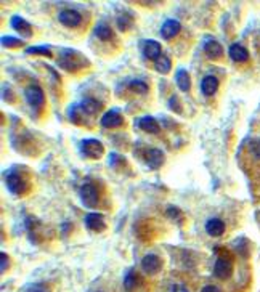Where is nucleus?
<instances>
[{"instance_id": "aec40b11", "label": "nucleus", "mask_w": 260, "mask_h": 292, "mask_svg": "<svg viewBox=\"0 0 260 292\" xmlns=\"http://www.w3.org/2000/svg\"><path fill=\"white\" fill-rule=\"evenodd\" d=\"M100 108H101V103L96 101L95 98H85L79 104V109L82 111L84 114H88V116L96 114V112L100 111Z\"/></svg>"}, {"instance_id": "0eeeda50", "label": "nucleus", "mask_w": 260, "mask_h": 292, "mask_svg": "<svg viewBox=\"0 0 260 292\" xmlns=\"http://www.w3.org/2000/svg\"><path fill=\"white\" fill-rule=\"evenodd\" d=\"M58 21L66 28H77L79 24L82 23V15H80L77 10L68 8V10H61L58 13Z\"/></svg>"}, {"instance_id": "393cba45", "label": "nucleus", "mask_w": 260, "mask_h": 292, "mask_svg": "<svg viewBox=\"0 0 260 292\" xmlns=\"http://www.w3.org/2000/svg\"><path fill=\"white\" fill-rule=\"evenodd\" d=\"M137 281H138V278L135 276V273H134L132 270L127 271L125 278H124V287H125L127 290H134V289L137 287Z\"/></svg>"}, {"instance_id": "c756f323", "label": "nucleus", "mask_w": 260, "mask_h": 292, "mask_svg": "<svg viewBox=\"0 0 260 292\" xmlns=\"http://www.w3.org/2000/svg\"><path fill=\"white\" fill-rule=\"evenodd\" d=\"M167 217H170L172 220H175V218H182V212L178 207H169L167 209Z\"/></svg>"}, {"instance_id": "ddd939ff", "label": "nucleus", "mask_w": 260, "mask_h": 292, "mask_svg": "<svg viewBox=\"0 0 260 292\" xmlns=\"http://www.w3.org/2000/svg\"><path fill=\"white\" fill-rule=\"evenodd\" d=\"M143 53L148 60H154L156 61L159 56L162 55V48L161 44L156 42V40H145L143 44Z\"/></svg>"}, {"instance_id": "c9c22d12", "label": "nucleus", "mask_w": 260, "mask_h": 292, "mask_svg": "<svg viewBox=\"0 0 260 292\" xmlns=\"http://www.w3.org/2000/svg\"><path fill=\"white\" fill-rule=\"evenodd\" d=\"M201 292H222L220 289H218L217 286H204V287H202V290Z\"/></svg>"}, {"instance_id": "4be33fe9", "label": "nucleus", "mask_w": 260, "mask_h": 292, "mask_svg": "<svg viewBox=\"0 0 260 292\" xmlns=\"http://www.w3.org/2000/svg\"><path fill=\"white\" fill-rule=\"evenodd\" d=\"M154 68H156V71L161 72V74H167L170 68H172V61H170L167 55H161L159 58L154 61Z\"/></svg>"}, {"instance_id": "bb28decb", "label": "nucleus", "mask_w": 260, "mask_h": 292, "mask_svg": "<svg viewBox=\"0 0 260 292\" xmlns=\"http://www.w3.org/2000/svg\"><path fill=\"white\" fill-rule=\"evenodd\" d=\"M23 44V40L16 39V37H12V36H4L2 37V45L5 47H18Z\"/></svg>"}, {"instance_id": "7ed1b4c3", "label": "nucleus", "mask_w": 260, "mask_h": 292, "mask_svg": "<svg viewBox=\"0 0 260 292\" xmlns=\"http://www.w3.org/2000/svg\"><path fill=\"white\" fill-rule=\"evenodd\" d=\"M79 194H80V201H82V204L88 209H93L98 206V201H100V194H98V190L95 188V185L92 183H85L80 186L79 190Z\"/></svg>"}, {"instance_id": "cd10ccee", "label": "nucleus", "mask_w": 260, "mask_h": 292, "mask_svg": "<svg viewBox=\"0 0 260 292\" xmlns=\"http://www.w3.org/2000/svg\"><path fill=\"white\" fill-rule=\"evenodd\" d=\"M26 53H29V55H50V50H48L47 47H29L28 50H26Z\"/></svg>"}, {"instance_id": "f3484780", "label": "nucleus", "mask_w": 260, "mask_h": 292, "mask_svg": "<svg viewBox=\"0 0 260 292\" xmlns=\"http://www.w3.org/2000/svg\"><path fill=\"white\" fill-rule=\"evenodd\" d=\"M218 88V79L215 76H206L201 82V90L206 96H212Z\"/></svg>"}, {"instance_id": "b1692460", "label": "nucleus", "mask_w": 260, "mask_h": 292, "mask_svg": "<svg viewBox=\"0 0 260 292\" xmlns=\"http://www.w3.org/2000/svg\"><path fill=\"white\" fill-rule=\"evenodd\" d=\"M128 87H130V90H132V92L142 93V95L148 92V85H146V82H143V80H140V79L132 80V82L128 84Z\"/></svg>"}, {"instance_id": "7c9ffc66", "label": "nucleus", "mask_w": 260, "mask_h": 292, "mask_svg": "<svg viewBox=\"0 0 260 292\" xmlns=\"http://www.w3.org/2000/svg\"><path fill=\"white\" fill-rule=\"evenodd\" d=\"M250 153H252L257 159H260V140H255L250 143Z\"/></svg>"}, {"instance_id": "f257e3e1", "label": "nucleus", "mask_w": 260, "mask_h": 292, "mask_svg": "<svg viewBox=\"0 0 260 292\" xmlns=\"http://www.w3.org/2000/svg\"><path fill=\"white\" fill-rule=\"evenodd\" d=\"M87 61L80 56L77 52H71V50H64L58 56V66L66 69V71H76L79 68H82Z\"/></svg>"}, {"instance_id": "2eb2a0df", "label": "nucleus", "mask_w": 260, "mask_h": 292, "mask_svg": "<svg viewBox=\"0 0 260 292\" xmlns=\"http://www.w3.org/2000/svg\"><path fill=\"white\" fill-rule=\"evenodd\" d=\"M228 55H230V58L233 61H236V63H246L249 60L247 50L242 45H239V44H233L230 47V50H228Z\"/></svg>"}, {"instance_id": "6e6552de", "label": "nucleus", "mask_w": 260, "mask_h": 292, "mask_svg": "<svg viewBox=\"0 0 260 292\" xmlns=\"http://www.w3.org/2000/svg\"><path fill=\"white\" fill-rule=\"evenodd\" d=\"M162 268V262L156 254H148L142 258V270L146 274H156Z\"/></svg>"}, {"instance_id": "dca6fc26", "label": "nucleus", "mask_w": 260, "mask_h": 292, "mask_svg": "<svg viewBox=\"0 0 260 292\" xmlns=\"http://www.w3.org/2000/svg\"><path fill=\"white\" fill-rule=\"evenodd\" d=\"M138 127H140L143 132H148V133H159V130H161L158 120L151 116L142 117L140 120H138Z\"/></svg>"}, {"instance_id": "72a5a7b5", "label": "nucleus", "mask_w": 260, "mask_h": 292, "mask_svg": "<svg viewBox=\"0 0 260 292\" xmlns=\"http://www.w3.org/2000/svg\"><path fill=\"white\" fill-rule=\"evenodd\" d=\"M120 162V158H119V154H116V153H112V154H109V166H112V167H116L117 164Z\"/></svg>"}, {"instance_id": "c85d7f7f", "label": "nucleus", "mask_w": 260, "mask_h": 292, "mask_svg": "<svg viewBox=\"0 0 260 292\" xmlns=\"http://www.w3.org/2000/svg\"><path fill=\"white\" fill-rule=\"evenodd\" d=\"M169 108L172 111H177V112H182V108H180V101H178V98L175 95H172L169 98Z\"/></svg>"}, {"instance_id": "6ab92c4d", "label": "nucleus", "mask_w": 260, "mask_h": 292, "mask_svg": "<svg viewBox=\"0 0 260 292\" xmlns=\"http://www.w3.org/2000/svg\"><path fill=\"white\" fill-rule=\"evenodd\" d=\"M204 53L210 60H217L223 55V48L217 40H207V42L204 44Z\"/></svg>"}, {"instance_id": "4468645a", "label": "nucleus", "mask_w": 260, "mask_h": 292, "mask_svg": "<svg viewBox=\"0 0 260 292\" xmlns=\"http://www.w3.org/2000/svg\"><path fill=\"white\" fill-rule=\"evenodd\" d=\"M10 24H12V28H13L15 31H18V32H20L21 37H31V36H32L31 24H29L26 20H23L21 16H12Z\"/></svg>"}, {"instance_id": "412c9836", "label": "nucleus", "mask_w": 260, "mask_h": 292, "mask_svg": "<svg viewBox=\"0 0 260 292\" xmlns=\"http://www.w3.org/2000/svg\"><path fill=\"white\" fill-rule=\"evenodd\" d=\"M175 82H177L178 88H180L182 92H188V90H190V87H191V80H190L188 71L178 69V71H177V74H175Z\"/></svg>"}, {"instance_id": "a211bd4d", "label": "nucleus", "mask_w": 260, "mask_h": 292, "mask_svg": "<svg viewBox=\"0 0 260 292\" xmlns=\"http://www.w3.org/2000/svg\"><path fill=\"white\" fill-rule=\"evenodd\" d=\"M206 231L210 236H222L225 231V223L220 220V218H210L206 223Z\"/></svg>"}, {"instance_id": "423d86ee", "label": "nucleus", "mask_w": 260, "mask_h": 292, "mask_svg": "<svg viewBox=\"0 0 260 292\" xmlns=\"http://www.w3.org/2000/svg\"><path fill=\"white\" fill-rule=\"evenodd\" d=\"M233 273V262L228 257H218L214 265V274L218 279H228Z\"/></svg>"}, {"instance_id": "20e7f679", "label": "nucleus", "mask_w": 260, "mask_h": 292, "mask_svg": "<svg viewBox=\"0 0 260 292\" xmlns=\"http://www.w3.org/2000/svg\"><path fill=\"white\" fill-rule=\"evenodd\" d=\"M24 96H26V101L31 108H34V109H40L44 106V103H45V95H44V90L40 88L39 85H29L26 90H24Z\"/></svg>"}, {"instance_id": "a878e982", "label": "nucleus", "mask_w": 260, "mask_h": 292, "mask_svg": "<svg viewBox=\"0 0 260 292\" xmlns=\"http://www.w3.org/2000/svg\"><path fill=\"white\" fill-rule=\"evenodd\" d=\"M130 26H132V18H130L128 15H122V16H119V18H117V28H119L120 31L128 29Z\"/></svg>"}, {"instance_id": "f704fd0d", "label": "nucleus", "mask_w": 260, "mask_h": 292, "mask_svg": "<svg viewBox=\"0 0 260 292\" xmlns=\"http://www.w3.org/2000/svg\"><path fill=\"white\" fill-rule=\"evenodd\" d=\"M0 257H2V273H4V271H7V266H8V263H10V262H8V255L5 252H2V255H0Z\"/></svg>"}, {"instance_id": "473e14b6", "label": "nucleus", "mask_w": 260, "mask_h": 292, "mask_svg": "<svg viewBox=\"0 0 260 292\" xmlns=\"http://www.w3.org/2000/svg\"><path fill=\"white\" fill-rule=\"evenodd\" d=\"M26 292H48V289L44 287L42 284H32L31 287H28Z\"/></svg>"}, {"instance_id": "f8f14e48", "label": "nucleus", "mask_w": 260, "mask_h": 292, "mask_svg": "<svg viewBox=\"0 0 260 292\" xmlns=\"http://www.w3.org/2000/svg\"><path fill=\"white\" fill-rule=\"evenodd\" d=\"M145 161L150 169H159L164 162V153L158 148H151L145 153Z\"/></svg>"}, {"instance_id": "9d476101", "label": "nucleus", "mask_w": 260, "mask_h": 292, "mask_svg": "<svg viewBox=\"0 0 260 292\" xmlns=\"http://www.w3.org/2000/svg\"><path fill=\"white\" fill-rule=\"evenodd\" d=\"M100 124L104 127V128H116V127H120L124 124V119L122 116L119 114L116 109H111V111H106L103 114Z\"/></svg>"}, {"instance_id": "1a4fd4ad", "label": "nucleus", "mask_w": 260, "mask_h": 292, "mask_svg": "<svg viewBox=\"0 0 260 292\" xmlns=\"http://www.w3.org/2000/svg\"><path fill=\"white\" fill-rule=\"evenodd\" d=\"M84 223L85 226L90 231H95V233H101L106 228V223H104V217L101 214H87L85 218H84Z\"/></svg>"}, {"instance_id": "39448f33", "label": "nucleus", "mask_w": 260, "mask_h": 292, "mask_svg": "<svg viewBox=\"0 0 260 292\" xmlns=\"http://www.w3.org/2000/svg\"><path fill=\"white\" fill-rule=\"evenodd\" d=\"M80 151H82L84 156L90 158V159H100L104 153V148H103L101 141L88 138V140H84L82 143H80Z\"/></svg>"}, {"instance_id": "5701e85b", "label": "nucleus", "mask_w": 260, "mask_h": 292, "mask_svg": "<svg viewBox=\"0 0 260 292\" xmlns=\"http://www.w3.org/2000/svg\"><path fill=\"white\" fill-rule=\"evenodd\" d=\"M95 36L98 37L100 40H103V42H109V40L112 39V31H111V28L108 26V24L100 23L98 26L95 28Z\"/></svg>"}, {"instance_id": "2f4dec72", "label": "nucleus", "mask_w": 260, "mask_h": 292, "mask_svg": "<svg viewBox=\"0 0 260 292\" xmlns=\"http://www.w3.org/2000/svg\"><path fill=\"white\" fill-rule=\"evenodd\" d=\"M172 292H190L188 287H186L185 284H182V282H174L172 284Z\"/></svg>"}, {"instance_id": "f03ea898", "label": "nucleus", "mask_w": 260, "mask_h": 292, "mask_svg": "<svg viewBox=\"0 0 260 292\" xmlns=\"http://www.w3.org/2000/svg\"><path fill=\"white\" fill-rule=\"evenodd\" d=\"M5 185L8 191L12 194H16V196H21L28 191V183L26 180L16 172H7L5 174Z\"/></svg>"}, {"instance_id": "9b49d317", "label": "nucleus", "mask_w": 260, "mask_h": 292, "mask_svg": "<svg viewBox=\"0 0 260 292\" xmlns=\"http://www.w3.org/2000/svg\"><path fill=\"white\" fill-rule=\"evenodd\" d=\"M180 29H182V24L177 20H167L164 21V24H162V28H161V36L164 40H170L180 32Z\"/></svg>"}, {"instance_id": "e433bc0d", "label": "nucleus", "mask_w": 260, "mask_h": 292, "mask_svg": "<svg viewBox=\"0 0 260 292\" xmlns=\"http://www.w3.org/2000/svg\"><path fill=\"white\" fill-rule=\"evenodd\" d=\"M98 292H101V290H98Z\"/></svg>"}]
</instances>
